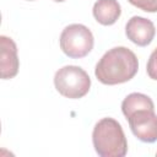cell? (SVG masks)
<instances>
[{
  "label": "cell",
  "instance_id": "6da1fadb",
  "mask_svg": "<svg viewBox=\"0 0 157 157\" xmlns=\"http://www.w3.org/2000/svg\"><path fill=\"white\" fill-rule=\"evenodd\" d=\"M139 70L134 52L126 47H115L104 53L96 65L94 75L103 85H119L131 80Z\"/></svg>",
  "mask_w": 157,
  "mask_h": 157
},
{
  "label": "cell",
  "instance_id": "7a4b0ae2",
  "mask_svg": "<svg viewBox=\"0 0 157 157\" xmlns=\"http://www.w3.org/2000/svg\"><path fill=\"white\" fill-rule=\"evenodd\" d=\"M92 142L94 151L101 157H124L128 152L123 128L113 118H103L94 125Z\"/></svg>",
  "mask_w": 157,
  "mask_h": 157
},
{
  "label": "cell",
  "instance_id": "3957f363",
  "mask_svg": "<svg viewBox=\"0 0 157 157\" xmlns=\"http://www.w3.org/2000/svg\"><path fill=\"white\" fill-rule=\"evenodd\" d=\"M54 86L61 96L77 99L88 93L91 78L82 67L76 65H66L55 72Z\"/></svg>",
  "mask_w": 157,
  "mask_h": 157
},
{
  "label": "cell",
  "instance_id": "277c9868",
  "mask_svg": "<svg viewBox=\"0 0 157 157\" xmlns=\"http://www.w3.org/2000/svg\"><path fill=\"white\" fill-rule=\"evenodd\" d=\"M59 43L65 55L78 59L86 56L92 50L94 39L88 27L81 23H72L63 29Z\"/></svg>",
  "mask_w": 157,
  "mask_h": 157
},
{
  "label": "cell",
  "instance_id": "5b68a950",
  "mask_svg": "<svg viewBox=\"0 0 157 157\" xmlns=\"http://www.w3.org/2000/svg\"><path fill=\"white\" fill-rule=\"evenodd\" d=\"M131 132L142 142L157 141V114L155 109H139L131 113L128 118Z\"/></svg>",
  "mask_w": 157,
  "mask_h": 157
},
{
  "label": "cell",
  "instance_id": "8992f818",
  "mask_svg": "<svg viewBox=\"0 0 157 157\" xmlns=\"http://www.w3.org/2000/svg\"><path fill=\"white\" fill-rule=\"evenodd\" d=\"M125 34L134 44L146 47L153 40L156 28L151 20L141 16H132L125 25Z\"/></svg>",
  "mask_w": 157,
  "mask_h": 157
},
{
  "label": "cell",
  "instance_id": "52a82bcc",
  "mask_svg": "<svg viewBox=\"0 0 157 157\" xmlns=\"http://www.w3.org/2000/svg\"><path fill=\"white\" fill-rule=\"evenodd\" d=\"M0 45H1V56H0L1 58L0 59L1 78H4V80L12 78L17 75L18 67H20L16 43L11 38H9L6 36H1Z\"/></svg>",
  "mask_w": 157,
  "mask_h": 157
},
{
  "label": "cell",
  "instance_id": "ba28073f",
  "mask_svg": "<svg viewBox=\"0 0 157 157\" xmlns=\"http://www.w3.org/2000/svg\"><path fill=\"white\" fill-rule=\"evenodd\" d=\"M92 13L98 23L110 26L114 25L120 17L121 7L117 0H98L93 5Z\"/></svg>",
  "mask_w": 157,
  "mask_h": 157
},
{
  "label": "cell",
  "instance_id": "9c48e42d",
  "mask_svg": "<svg viewBox=\"0 0 157 157\" xmlns=\"http://www.w3.org/2000/svg\"><path fill=\"white\" fill-rule=\"evenodd\" d=\"M144 108L155 109V104L152 99L144 93H139V92L130 93L121 102V112L125 115V118H128L135 110L144 109Z\"/></svg>",
  "mask_w": 157,
  "mask_h": 157
},
{
  "label": "cell",
  "instance_id": "30bf717a",
  "mask_svg": "<svg viewBox=\"0 0 157 157\" xmlns=\"http://www.w3.org/2000/svg\"><path fill=\"white\" fill-rule=\"evenodd\" d=\"M128 1L145 12H157V0H128Z\"/></svg>",
  "mask_w": 157,
  "mask_h": 157
},
{
  "label": "cell",
  "instance_id": "8fae6325",
  "mask_svg": "<svg viewBox=\"0 0 157 157\" xmlns=\"http://www.w3.org/2000/svg\"><path fill=\"white\" fill-rule=\"evenodd\" d=\"M146 71H147V75L150 76V78L157 81V48L150 55V59H148L147 66H146Z\"/></svg>",
  "mask_w": 157,
  "mask_h": 157
},
{
  "label": "cell",
  "instance_id": "7c38bea8",
  "mask_svg": "<svg viewBox=\"0 0 157 157\" xmlns=\"http://www.w3.org/2000/svg\"><path fill=\"white\" fill-rule=\"evenodd\" d=\"M54 1H56V2H63V1H65V0H54Z\"/></svg>",
  "mask_w": 157,
  "mask_h": 157
},
{
  "label": "cell",
  "instance_id": "4fadbf2b",
  "mask_svg": "<svg viewBox=\"0 0 157 157\" xmlns=\"http://www.w3.org/2000/svg\"><path fill=\"white\" fill-rule=\"evenodd\" d=\"M27 1H34V0H27Z\"/></svg>",
  "mask_w": 157,
  "mask_h": 157
}]
</instances>
